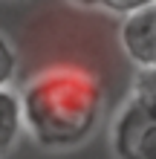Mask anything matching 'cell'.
<instances>
[{"mask_svg":"<svg viewBox=\"0 0 156 159\" xmlns=\"http://www.w3.org/2000/svg\"><path fill=\"white\" fill-rule=\"evenodd\" d=\"M139 104L150 107L156 113V67H148V70H139V75L133 81V96Z\"/></svg>","mask_w":156,"mask_h":159,"instance_id":"277c9868","label":"cell"},{"mask_svg":"<svg viewBox=\"0 0 156 159\" xmlns=\"http://www.w3.org/2000/svg\"><path fill=\"white\" fill-rule=\"evenodd\" d=\"M118 41L127 58L139 70L156 67V3L142 12L127 15L118 29Z\"/></svg>","mask_w":156,"mask_h":159,"instance_id":"7a4b0ae2","label":"cell"},{"mask_svg":"<svg viewBox=\"0 0 156 159\" xmlns=\"http://www.w3.org/2000/svg\"><path fill=\"white\" fill-rule=\"evenodd\" d=\"M15 70H17V55L12 49V43L0 35V90L9 87V81L15 78Z\"/></svg>","mask_w":156,"mask_h":159,"instance_id":"5b68a950","label":"cell"},{"mask_svg":"<svg viewBox=\"0 0 156 159\" xmlns=\"http://www.w3.org/2000/svg\"><path fill=\"white\" fill-rule=\"evenodd\" d=\"M156 0H101V6L110 9V12H118V15H133V12H142V9L153 6Z\"/></svg>","mask_w":156,"mask_h":159,"instance_id":"8992f818","label":"cell"},{"mask_svg":"<svg viewBox=\"0 0 156 159\" xmlns=\"http://www.w3.org/2000/svg\"><path fill=\"white\" fill-rule=\"evenodd\" d=\"M75 6H101V0H72Z\"/></svg>","mask_w":156,"mask_h":159,"instance_id":"52a82bcc","label":"cell"},{"mask_svg":"<svg viewBox=\"0 0 156 159\" xmlns=\"http://www.w3.org/2000/svg\"><path fill=\"white\" fill-rule=\"evenodd\" d=\"M113 145L118 159H156V113L130 98L116 119Z\"/></svg>","mask_w":156,"mask_h":159,"instance_id":"6da1fadb","label":"cell"},{"mask_svg":"<svg viewBox=\"0 0 156 159\" xmlns=\"http://www.w3.org/2000/svg\"><path fill=\"white\" fill-rule=\"evenodd\" d=\"M23 130V101L12 90H0V156L9 153Z\"/></svg>","mask_w":156,"mask_h":159,"instance_id":"3957f363","label":"cell"}]
</instances>
